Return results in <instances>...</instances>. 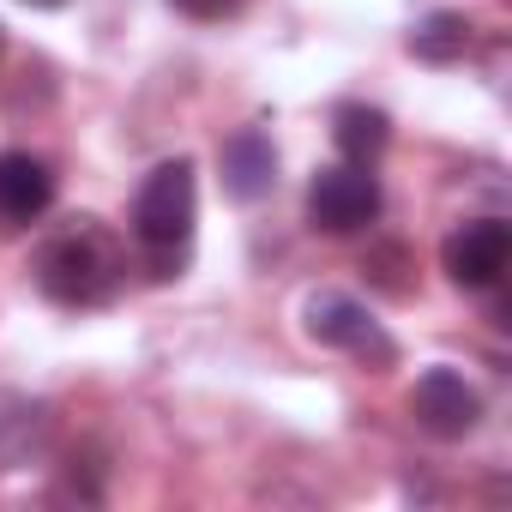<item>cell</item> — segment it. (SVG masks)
I'll return each mask as SVG.
<instances>
[{
  "label": "cell",
  "instance_id": "1",
  "mask_svg": "<svg viewBox=\"0 0 512 512\" xmlns=\"http://www.w3.org/2000/svg\"><path fill=\"white\" fill-rule=\"evenodd\" d=\"M127 278V253L109 229L97 223H79V229H61L55 241H43L37 253V290L61 308H103Z\"/></svg>",
  "mask_w": 512,
  "mask_h": 512
},
{
  "label": "cell",
  "instance_id": "2",
  "mask_svg": "<svg viewBox=\"0 0 512 512\" xmlns=\"http://www.w3.org/2000/svg\"><path fill=\"white\" fill-rule=\"evenodd\" d=\"M193 211H199V187H193V163L169 157L145 175L139 199H133V241L145 247L151 278H175L181 253L193 241Z\"/></svg>",
  "mask_w": 512,
  "mask_h": 512
},
{
  "label": "cell",
  "instance_id": "3",
  "mask_svg": "<svg viewBox=\"0 0 512 512\" xmlns=\"http://www.w3.org/2000/svg\"><path fill=\"white\" fill-rule=\"evenodd\" d=\"M380 217V181L368 163H332L308 181V223L326 235H356Z\"/></svg>",
  "mask_w": 512,
  "mask_h": 512
},
{
  "label": "cell",
  "instance_id": "4",
  "mask_svg": "<svg viewBox=\"0 0 512 512\" xmlns=\"http://www.w3.org/2000/svg\"><path fill=\"white\" fill-rule=\"evenodd\" d=\"M506 260H512V229L500 217H470L440 247V266L458 290H494L506 278Z\"/></svg>",
  "mask_w": 512,
  "mask_h": 512
},
{
  "label": "cell",
  "instance_id": "5",
  "mask_svg": "<svg viewBox=\"0 0 512 512\" xmlns=\"http://www.w3.org/2000/svg\"><path fill=\"white\" fill-rule=\"evenodd\" d=\"M410 416H416L422 434H434V440H464V434H476V422H482V398H476V386H470L458 368H428V374L416 380V392H410Z\"/></svg>",
  "mask_w": 512,
  "mask_h": 512
},
{
  "label": "cell",
  "instance_id": "6",
  "mask_svg": "<svg viewBox=\"0 0 512 512\" xmlns=\"http://www.w3.org/2000/svg\"><path fill=\"white\" fill-rule=\"evenodd\" d=\"M308 338L326 344V350H356V356L392 362V344L380 338V326L368 320V308L356 296H338V290L308 296Z\"/></svg>",
  "mask_w": 512,
  "mask_h": 512
},
{
  "label": "cell",
  "instance_id": "7",
  "mask_svg": "<svg viewBox=\"0 0 512 512\" xmlns=\"http://www.w3.org/2000/svg\"><path fill=\"white\" fill-rule=\"evenodd\" d=\"M55 205V169L31 151H0V217L37 223Z\"/></svg>",
  "mask_w": 512,
  "mask_h": 512
},
{
  "label": "cell",
  "instance_id": "8",
  "mask_svg": "<svg viewBox=\"0 0 512 512\" xmlns=\"http://www.w3.org/2000/svg\"><path fill=\"white\" fill-rule=\"evenodd\" d=\"M272 181H278V151H272V139H266L260 127H241V133L223 145V193L241 199V205H253V199L272 193Z\"/></svg>",
  "mask_w": 512,
  "mask_h": 512
},
{
  "label": "cell",
  "instance_id": "9",
  "mask_svg": "<svg viewBox=\"0 0 512 512\" xmlns=\"http://www.w3.org/2000/svg\"><path fill=\"white\" fill-rule=\"evenodd\" d=\"M43 446H49V410L43 404H25V398L0 404V470H19V464L43 458Z\"/></svg>",
  "mask_w": 512,
  "mask_h": 512
},
{
  "label": "cell",
  "instance_id": "10",
  "mask_svg": "<svg viewBox=\"0 0 512 512\" xmlns=\"http://www.w3.org/2000/svg\"><path fill=\"white\" fill-rule=\"evenodd\" d=\"M332 139H338L344 163H368V169H374V157L392 145V121H386L380 109H368V103H344V109L332 115Z\"/></svg>",
  "mask_w": 512,
  "mask_h": 512
},
{
  "label": "cell",
  "instance_id": "11",
  "mask_svg": "<svg viewBox=\"0 0 512 512\" xmlns=\"http://www.w3.org/2000/svg\"><path fill=\"white\" fill-rule=\"evenodd\" d=\"M410 55L428 61V67H452L470 55V19L464 13H428L416 31H410Z\"/></svg>",
  "mask_w": 512,
  "mask_h": 512
},
{
  "label": "cell",
  "instance_id": "12",
  "mask_svg": "<svg viewBox=\"0 0 512 512\" xmlns=\"http://www.w3.org/2000/svg\"><path fill=\"white\" fill-rule=\"evenodd\" d=\"M362 272H368L386 296H404V290H410V278H404V272H410V253H404L398 241H386V247L368 253V266H362Z\"/></svg>",
  "mask_w": 512,
  "mask_h": 512
},
{
  "label": "cell",
  "instance_id": "13",
  "mask_svg": "<svg viewBox=\"0 0 512 512\" xmlns=\"http://www.w3.org/2000/svg\"><path fill=\"white\" fill-rule=\"evenodd\" d=\"M169 7H181L187 19H229L241 0H169Z\"/></svg>",
  "mask_w": 512,
  "mask_h": 512
},
{
  "label": "cell",
  "instance_id": "14",
  "mask_svg": "<svg viewBox=\"0 0 512 512\" xmlns=\"http://www.w3.org/2000/svg\"><path fill=\"white\" fill-rule=\"evenodd\" d=\"M25 7H67V0H25Z\"/></svg>",
  "mask_w": 512,
  "mask_h": 512
},
{
  "label": "cell",
  "instance_id": "15",
  "mask_svg": "<svg viewBox=\"0 0 512 512\" xmlns=\"http://www.w3.org/2000/svg\"><path fill=\"white\" fill-rule=\"evenodd\" d=\"M0 49H7V37H0Z\"/></svg>",
  "mask_w": 512,
  "mask_h": 512
}]
</instances>
